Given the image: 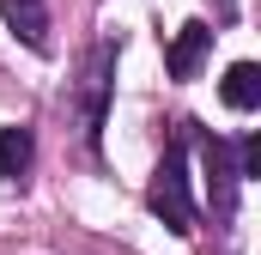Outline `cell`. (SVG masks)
<instances>
[{
	"mask_svg": "<svg viewBox=\"0 0 261 255\" xmlns=\"http://www.w3.org/2000/svg\"><path fill=\"white\" fill-rule=\"evenodd\" d=\"M146 207H152L176 237L195 231V194H189V158H182V140L164 152V164H158V176H152V189H146Z\"/></svg>",
	"mask_w": 261,
	"mask_h": 255,
	"instance_id": "6da1fadb",
	"label": "cell"
},
{
	"mask_svg": "<svg viewBox=\"0 0 261 255\" xmlns=\"http://www.w3.org/2000/svg\"><path fill=\"white\" fill-rule=\"evenodd\" d=\"M237 164H231V146L225 140H206V200H213V213L219 219H231V207H237Z\"/></svg>",
	"mask_w": 261,
	"mask_h": 255,
	"instance_id": "7a4b0ae2",
	"label": "cell"
},
{
	"mask_svg": "<svg viewBox=\"0 0 261 255\" xmlns=\"http://www.w3.org/2000/svg\"><path fill=\"white\" fill-rule=\"evenodd\" d=\"M0 12H6V31L24 49H49V6L43 0H0Z\"/></svg>",
	"mask_w": 261,
	"mask_h": 255,
	"instance_id": "3957f363",
	"label": "cell"
},
{
	"mask_svg": "<svg viewBox=\"0 0 261 255\" xmlns=\"http://www.w3.org/2000/svg\"><path fill=\"white\" fill-rule=\"evenodd\" d=\"M206 49H213V31L206 24H182L176 31V43H170V55H164V67H170V79H195L200 73V61H206Z\"/></svg>",
	"mask_w": 261,
	"mask_h": 255,
	"instance_id": "277c9868",
	"label": "cell"
},
{
	"mask_svg": "<svg viewBox=\"0 0 261 255\" xmlns=\"http://www.w3.org/2000/svg\"><path fill=\"white\" fill-rule=\"evenodd\" d=\"M110 61H116V49L103 43V49L91 55V67H85V134H97V122H103V91H110Z\"/></svg>",
	"mask_w": 261,
	"mask_h": 255,
	"instance_id": "5b68a950",
	"label": "cell"
},
{
	"mask_svg": "<svg viewBox=\"0 0 261 255\" xmlns=\"http://www.w3.org/2000/svg\"><path fill=\"white\" fill-rule=\"evenodd\" d=\"M219 91H225L231 110H255V104H261V67H255V61H237L231 73H225Z\"/></svg>",
	"mask_w": 261,
	"mask_h": 255,
	"instance_id": "8992f818",
	"label": "cell"
},
{
	"mask_svg": "<svg viewBox=\"0 0 261 255\" xmlns=\"http://www.w3.org/2000/svg\"><path fill=\"white\" fill-rule=\"evenodd\" d=\"M31 158H37V146H31V134L24 128H0V176H24L31 170Z\"/></svg>",
	"mask_w": 261,
	"mask_h": 255,
	"instance_id": "52a82bcc",
	"label": "cell"
},
{
	"mask_svg": "<svg viewBox=\"0 0 261 255\" xmlns=\"http://www.w3.org/2000/svg\"><path fill=\"white\" fill-rule=\"evenodd\" d=\"M237 176H261V134L243 140V164H237Z\"/></svg>",
	"mask_w": 261,
	"mask_h": 255,
	"instance_id": "ba28073f",
	"label": "cell"
},
{
	"mask_svg": "<svg viewBox=\"0 0 261 255\" xmlns=\"http://www.w3.org/2000/svg\"><path fill=\"white\" fill-rule=\"evenodd\" d=\"M219 6H225V0H219Z\"/></svg>",
	"mask_w": 261,
	"mask_h": 255,
	"instance_id": "9c48e42d",
	"label": "cell"
}]
</instances>
